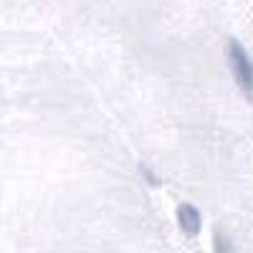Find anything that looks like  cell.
I'll return each instance as SVG.
<instances>
[{"label": "cell", "mask_w": 253, "mask_h": 253, "mask_svg": "<svg viewBox=\"0 0 253 253\" xmlns=\"http://www.w3.org/2000/svg\"><path fill=\"white\" fill-rule=\"evenodd\" d=\"M228 58H230V69H233L236 84L248 99H253V61H251V56L243 51V46L238 41H230Z\"/></svg>", "instance_id": "1"}, {"label": "cell", "mask_w": 253, "mask_h": 253, "mask_svg": "<svg viewBox=\"0 0 253 253\" xmlns=\"http://www.w3.org/2000/svg\"><path fill=\"white\" fill-rule=\"evenodd\" d=\"M177 223L182 228V233L185 236H198V230L203 225V218L198 213V208L195 205H190V203H182L177 208Z\"/></svg>", "instance_id": "2"}, {"label": "cell", "mask_w": 253, "mask_h": 253, "mask_svg": "<svg viewBox=\"0 0 253 253\" xmlns=\"http://www.w3.org/2000/svg\"><path fill=\"white\" fill-rule=\"evenodd\" d=\"M213 248H215V253H236V251H233V243H230L228 236H223L220 230L213 236Z\"/></svg>", "instance_id": "3"}]
</instances>
